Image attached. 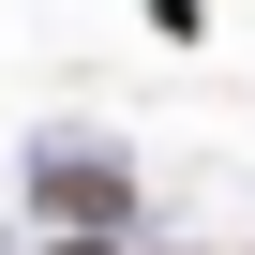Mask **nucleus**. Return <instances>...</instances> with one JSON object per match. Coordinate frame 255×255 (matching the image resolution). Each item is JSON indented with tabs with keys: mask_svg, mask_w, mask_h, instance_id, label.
<instances>
[{
	"mask_svg": "<svg viewBox=\"0 0 255 255\" xmlns=\"http://www.w3.org/2000/svg\"><path fill=\"white\" fill-rule=\"evenodd\" d=\"M30 195H45V225H120V210H135V180H120L105 150H45Z\"/></svg>",
	"mask_w": 255,
	"mask_h": 255,
	"instance_id": "1",
	"label": "nucleus"
},
{
	"mask_svg": "<svg viewBox=\"0 0 255 255\" xmlns=\"http://www.w3.org/2000/svg\"><path fill=\"white\" fill-rule=\"evenodd\" d=\"M45 255H120V240H105V225H60V240H45Z\"/></svg>",
	"mask_w": 255,
	"mask_h": 255,
	"instance_id": "2",
	"label": "nucleus"
}]
</instances>
